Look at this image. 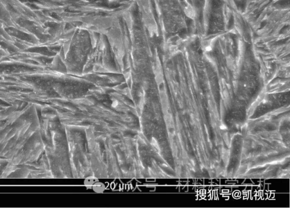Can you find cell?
<instances>
[{
    "label": "cell",
    "instance_id": "1",
    "mask_svg": "<svg viewBox=\"0 0 290 208\" xmlns=\"http://www.w3.org/2000/svg\"><path fill=\"white\" fill-rule=\"evenodd\" d=\"M93 188H94L95 192H101L103 191V190L104 189V187L103 184H102L101 183H96L94 186Z\"/></svg>",
    "mask_w": 290,
    "mask_h": 208
}]
</instances>
